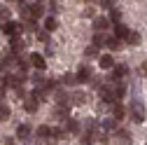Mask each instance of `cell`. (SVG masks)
<instances>
[{
	"label": "cell",
	"mask_w": 147,
	"mask_h": 145,
	"mask_svg": "<svg viewBox=\"0 0 147 145\" xmlns=\"http://www.w3.org/2000/svg\"><path fill=\"white\" fill-rule=\"evenodd\" d=\"M70 98H63V101H56V108H54V115H56V119H68V115H70Z\"/></svg>",
	"instance_id": "6da1fadb"
},
{
	"label": "cell",
	"mask_w": 147,
	"mask_h": 145,
	"mask_svg": "<svg viewBox=\"0 0 147 145\" xmlns=\"http://www.w3.org/2000/svg\"><path fill=\"white\" fill-rule=\"evenodd\" d=\"M3 33L7 35V38H14V35H21L24 33V24H19V21H5L3 24Z\"/></svg>",
	"instance_id": "7a4b0ae2"
},
{
	"label": "cell",
	"mask_w": 147,
	"mask_h": 145,
	"mask_svg": "<svg viewBox=\"0 0 147 145\" xmlns=\"http://www.w3.org/2000/svg\"><path fill=\"white\" fill-rule=\"evenodd\" d=\"M131 119L136 124H142L145 122V105H142V101H133L131 103Z\"/></svg>",
	"instance_id": "3957f363"
},
{
	"label": "cell",
	"mask_w": 147,
	"mask_h": 145,
	"mask_svg": "<svg viewBox=\"0 0 147 145\" xmlns=\"http://www.w3.org/2000/svg\"><path fill=\"white\" fill-rule=\"evenodd\" d=\"M28 59H30V66H33L35 70H45V68H47V59H45V54H38V51H33Z\"/></svg>",
	"instance_id": "277c9868"
},
{
	"label": "cell",
	"mask_w": 147,
	"mask_h": 145,
	"mask_svg": "<svg viewBox=\"0 0 147 145\" xmlns=\"http://www.w3.org/2000/svg\"><path fill=\"white\" fill-rule=\"evenodd\" d=\"M38 103H40V101L35 98L33 94H30V96H26V98H24V110H26L28 115H33V112H38Z\"/></svg>",
	"instance_id": "5b68a950"
},
{
	"label": "cell",
	"mask_w": 147,
	"mask_h": 145,
	"mask_svg": "<svg viewBox=\"0 0 147 145\" xmlns=\"http://www.w3.org/2000/svg\"><path fill=\"white\" fill-rule=\"evenodd\" d=\"M24 47H26V42L21 40V35H14V38H9V51L21 54V51H24Z\"/></svg>",
	"instance_id": "8992f818"
},
{
	"label": "cell",
	"mask_w": 147,
	"mask_h": 145,
	"mask_svg": "<svg viewBox=\"0 0 147 145\" xmlns=\"http://www.w3.org/2000/svg\"><path fill=\"white\" fill-rule=\"evenodd\" d=\"M91 77H94V70H91V66H82V68L77 70V82H80V84L89 82Z\"/></svg>",
	"instance_id": "52a82bcc"
},
{
	"label": "cell",
	"mask_w": 147,
	"mask_h": 145,
	"mask_svg": "<svg viewBox=\"0 0 147 145\" xmlns=\"http://www.w3.org/2000/svg\"><path fill=\"white\" fill-rule=\"evenodd\" d=\"M110 24H112V21H110V16H94V30H107L110 28Z\"/></svg>",
	"instance_id": "ba28073f"
},
{
	"label": "cell",
	"mask_w": 147,
	"mask_h": 145,
	"mask_svg": "<svg viewBox=\"0 0 147 145\" xmlns=\"http://www.w3.org/2000/svg\"><path fill=\"white\" fill-rule=\"evenodd\" d=\"M98 63H100L103 70H112V68H115V56H112V54H100V56H98Z\"/></svg>",
	"instance_id": "9c48e42d"
},
{
	"label": "cell",
	"mask_w": 147,
	"mask_h": 145,
	"mask_svg": "<svg viewBox=\"0 0 147 145\" xmlns=\"http://www.w3.org/2000/svg\"><path fill=\"white\" fill-rule=\"evenodd\" d=\"M30 133H33L30 124H19V126H16V138H19V140H28Z\"/></svg>",
	"instance_id": "30bf717a"
},
{
	"label": "cell",
	"mask_w": 147,
	"mask_h": 145,
	"mask_svg": "<svg viewBox=\"0 0 147 145\" xmlns=\"http://www.w3.org/2000/svg\"><path fill=\"white\" fill-rule=\"evenodd\" d=\"M28 9H30V16H35V19H40V16H45V3H33V5H28Z\"/></svg>",
	"instance_id": "8fae6325"
},
{
	"label": "cell",
	"mask_w": 147,
	"mask_h": 145,
	"mask_svg": "<svg viewBox=\"0 0 147 145\" xmlns=\"http://www.w3.org/2000/svg\"><path fill=\"white\" fill-rule=\"evenodd\" d=\"M128 33H131V28H128V26H124L121 21L115 24V35H117L119 40H126V38H128Z\"/></svg>",
	"instance_id": "7c38bea8"
},
{
	"label": "cell",
	"mask_w": 147,
	"mask_h": 145,
	"mask_svg": "<svg viewBox=\"0 0 147 145\" xmlns=\"http://www.w3.org/2000/svg\"><path fill=\"white\" fill-rule=\"evenodd\" d=\"M63 126H65V131H68V133H80V131H82V124H80L77 119H65Z\"/></svg>",
	"instance_id": "4fadbf2b"
},
{
	"label": "cell",
	"mask_w": 147,
	"mask_h": 145,
	"mask_svg": "<svg viewBox=\"0 0 147 145\" xmlns=\"http://www.w3.org/2000/svg\"><path fill=\"white\" fill-rule=\"evenodd\" d=\"M38 19L35 16H28V19H24V33H38V24H35Z\"/></svg>",
	"instance_id": "5bb4252c"
},
{
	"label": "cell",
	"mask_w": 147,
	"mask_h": 145,
	"mask_svg": "<svg viewBox=\"0 0 147 145\" xmlns=\"http://www.w3.org/2000/svg\"><path fill=\"white\" fill-rule=\"evenodd\" d=\"M105 47H107L110 51H119V49H121V40L117 38V35H112V38L105 40Z\"/></svg>",
	"instance_id": "9a60e30c"
},
{
	"label": "cell",
	"mask_w": 147,
	"mask_h": 145,
	"mask_svg": "<svg viewBox=\"0 0 147 145\" xmlns=\"http://www.w3.org/2000/svg\"><path fill=\"white\" fill-rule=\"evenodd\" d=\"M112 75H115V77H119V80H121V77H126V75H128V66H126V63H115Z\"/></svg>",
	"instance_id": "2e32d148"
},
{
	"label": "cell",
	"mask_w": 147,
	"mask_h": 145,
	"mask_svg": "<svg viewBox=\"0 0 147 145\" xmlns=\"http://www.w3.org/2000/svg\"><path fill=\"white\" fill-rule=\"evenodd\" d=\"M70 103L72 105H84L86 103V94L84 91H72L70 94Z\"/></svg>",
	"instance_id": "e0dca14e"
},
{
	"label": "cell",
	"mask_w": 147,
	"mask_h": 145,
	"mask_svg": "<svg viewBox=\"0 0 147 145\" xmlns=\"http://www.w3.org/2000/svg\"><path fill=\"white\" fill-rule=\"evenodd\" d=\"M51 126H47V124H42V126H38V131H35V133H38V138L40 140H47V138H51Z\"/></svg>",
	"instance_id": "ac0fdd59"
},
{
	"label": "cell",
	"mask_w": 147,
	"mask_h": 145,
	"mask_svg": "<svg viewBox=\"0 0 147 145\" xmlns=\"http://www.w3.org/2000/svg\"><path fill=\"white\" fill-rule=\"evenodd\" d=\"M84 56H86V59H96V56H100V47L91 42V45L84 49Z\"/></svg>",
	"instance_id": "d6986e66"
},
{
	"label": "cell",
	"mask_w": 147,
	"mask_h": 145,
	"mask_svg": "<svg viewBox=\"0 0 147 145\" xmlns=\"http://www.w3.org/2000/svg\"><path fill=\"white\" fill-rule=\"evenodd\" d=\"M45 28H47L49 33H54V30L59 28V21H56V16H54V14H49V16H45Z\"/></svg>",
	"instance_id": "ffe728a7"
},
{
	"label": "cell",
	"mask_w": 147,
	"mask_h": 145,
	"mask_svg": "<svg viewBox=\"0 0 147 145\" xmlns=\"http://www.w3.org/2000/svg\"><path fill=\"white\" fill-rule=\"evenodd\" d=\"M126 42L131 45V47H138V45L142 42V35H140L138 30H131V33H128V38H126Z\"/></svg>",
	"instance_id": "44dd1931"
},
{
	"label": "cell",
	"mask_w": 147,
	"mask_h": 145,
	"mask_svg": "<svg viewBox=\"0 0 147 145\" xmlns=\"http://www.w3.org/2000/svg\"><path fill=\"white\" fill-rule=\"evenodd\" d=\"M33 96L38 98V101H47V96H49V91H47V89H45V84H38V87L33 89Z\"/></svg>",
	"instance_id": "7402d4cb"
},
{
	"label": "cell",
	"mask_w": 147,
	"mask_h": 145,
	"mask_svg": "<svg viewBox=\"0 0 147 145\" xmlns=\"http://www.w3.org/2000/svg\"><path fill=\"white\" fill-rule=\"evenodd\" d=\"M61 84H63V87H72V84H80V82H77V72H75V75H72V72H65V75L61 77Z\"/></svg>",
	"instance_id": "603a6c76"
},
{
	"label": "cell",
	"mask_w": 147,
	"mask_h": 145,
	"mask_svg": "<svg viewBox=\"0 0 147 145\" xmlns=\"http://www.w3.org/2000/svg\"><path fill=\"white\" fill-rule=\"evenodd\" d=\"M115 133H117V138H119L121 143H131V131H128V129H121V126H117Z\"/></svg>",
	"instance_id": "cb8c5ba5"
},
{
	"label": "cell",
	"mask_w": 147,
	"mask_h": 145,
	"mask_svg": "<svg viewBox=\"0 0 147 145\" xmlns=\"http://www.w3.org/2000/svg\"><path fill=\"white\" fill-rule=\"evenodd\" d=\"M124 115H126V108L124 105H119V101L112 105V117H117V119H124Z\"/></svg>",
	"instance_id": "d4e9b609"
},
{
	"label": "cell",
	"mask_w": 147,
	"mask_h": 145,
	"mask_svg": "<svg viewBox=\"0 0 147 145\" xmlns=\"http://www.w3.org/2000/svg\"><path fill=\"white\" fill-rule=\"evenodd\" d=\"M105 33L103 30H94V45H98V47H105Z\"/></svg>",
	"instance_id": "484cf974"
},
{
	"label": "cell",
	"mask_w": 147,
	"mask_h": 145,
	"mask_svg": "<svg viewBox=\"0 0 147 145\" xmlns=\"http://www.w3.org/2000/svg\"><path fill=\"white\" fill-rule=\"evenodd\" d=\"M117 122H119L117 117H112V119H105L100 129H103V131H115V129H117Z\"/></svg>",
	"instance_id": "4316f807"
},
{
	"label": "cell",
	"mask_w": 147,
	"mask_h": 145,
	"mask_svg": "<svg viewBox=\"0 0 147 145\" xmlns=\"http://www.w3.org/2000/svg\"><path fill=\"white\" fill-rule=\"evenodd\" d=\"M9 115H12V110H9V105H5V103H0V122H7V119H9Z\"/></svg>",
	"instance_id": "83f0119b"
},
{
	"label": "cell",
	"mask_w": 147,
	"mask_h": 145,
	"mask_svg": "<svg viewBox=\"0 0 147 145\" xmlns=\"http://www.w3.org/2000/svg\"><path fill=\"white\" fill-rule=\"evenodd\" d=\"M110 21H112V24H119V21H121V9H117V7L110 9Z\"/></svg>",
	"instance_id": "f1b7e54d"
},
{
	"label": "cell",
	"mask_w": 147,
	"mask_h": 145,
	"mask_svg": "<svg viewBox=\"0 0 147 145\" xmlns=\"http://www.w3.org/2000/svg\"><path fill=\"white\" fill-rule=\"evenodd\" d=\"M42 84H45V89H47L49 94H51V91H56V89H59V82H56V80H45Z\"/></svg>",
	"instance_id": "f546056e"
},
{
	"label": "cell",
	"mask_w": 147,
	"mask_h": 145,
	"mask_svg": "<svg viewBox=\"0 0 147 145\" xmlns=\"http://www.w3.org/2000/svg\"><path fill=\"white\" fill-rule=\"evenodd\" d=\"M35 35H38V40H40V42H45V45H47V42H49V35H51V33H49L47 28H42V30H38Z\"/></svg>",
	"instance_id": "4dcf8cb0"
},
{
	"label": "cell",
	"mask_w": 147,
	"mask_h": 145,
	"mask_svg": "<svg viewBox=\"0 0 147 145\" xmlns=\"http://www.w3.org/2000/svg\"><path fill=\"white\" fill-rule=\"evenodd\" d=\"M5 21H9V9L5 5H0V24H5Z\"/></svg>",
	"instance_id": "1f68e13d"
},
{
	"label": "cell",
	"mask_w": 147,
	"mask_h": 145,
	"mask_svg": "<svg viewBox=\"0 0 147 145\" xmlns=\"http://www.w3.org/2000/svg\"><path fill=\"white\" fill-rule=\"evenodd\" d=\"M63 136H65V126H59V129L51 131V138H56V140H61Z\"/></svg>",
	"instance_id": "d6a6232c"
},
{
	"label": "cell",
	"mask_w": 147,
	"mask_h": 145,
	"mask_svg": "<svg viewBox=\"0 0 147 145\" xmlns=\"http://www.w3.org/2000/svg\"><path fill=\"white\" fill-rule=\"evenodd\" d=\"M84 131H96V119H84Z\"/></svg>",
	"instance_id": "836d02e7"
},
{
	"label": "cell",
	"mask_w": 147,
	"mask_h": 145,
	"mask_svg": "<svg viewBox=\"0 0 147 145\" xmlns=\"http://www.w3.org/2000/svg\"><path fill=\"white\" fill-rule=\"evenodd\" d=\"M14 94H16V98H26V89L19 84V87H14Z\"/></svg>",
	"instance_id": "e575fe53"
},
{
	"label": "cell",
	"mask_w": 147,
	"mask_h": 145,
	"mask_svg": "<svg viewBox=\"0 0 147 145\" xmlns=\"http://www.w3.org/2000/svg\"><path fill=\"white\" fill-rule=\"evenodd\" d=\"M100 7L103 9H112L115 7V0H100Z\"/></svg>",
	"instance_id": "d590c367"
},
{
	"label": "cell",
	"mask_w": 147,
	"mask_h": 145,
	"mask_svg": "<svg viewBox=\"0 0 147 145\" xmlns=\"http://www.w3.org/2000/svg\"><path fill=\"white\" fill-rule=\"evenodd\" d=\"M84 16H86V19H94V16H96V9H94V7H86V9H84Z\"/></svg>",
	"instance_id": "8d00e7d4"
},
{
	"label": "cell",
	"mask_w": 147,
	"mask_h": 145,
	"mask_svg": "<svg viewBox=\"0 0 147 145\" xmlns=\"http://www.w3.org/2000/svg\"><path fill=\"white\" fill-rule=\"evenodd\" d=\"M30 80H33V82H38V84H42V82H45V77L40 75V70H38V72H35V75H33Z\"/></svg>",
	"instance_id": "74e56055"
},
{
	"label": "cell",
	"mask_w": 147,
	"mask_h": 145,
	"mask_svg": "<svg viewBox=\"0 0 147 145\" xmlns=\"http://www.w3.org/2000/svg\"><path fill=\"white\" fill-rule=\"evenodd\" d=\"M5 89H7L5 84H0V103H3V101H5Z\"/></svg>",
	"instance_id": "f35d334b"
},
{
	"label": "cell",
	"mask_w": 147,
	"mask_h": 145,
	"mask_svg": "<svg viewBox=\"0 0 147 145\" xmlns=\"http://www.w3.org/2000/svg\"><path fill=\"white\" fill-rule=\"evenodd\" d=\"M140 72H142V75H145V77H147V61H145V63H142V66H140Z\"/></svg>",
	"instance_id": "ab89813d"
},
{
	"label": "cell",
	"mask_w": 147,
	"mask_h": 145,
	"mask_svg": "<svg viewBox=\"0 0 147 145\" xmlns=\"http://www.w3.org/2000/svg\"><path fill=\"white\" fill-rule=\"evenodd\" d=\"M7 3H19V0H7Z\"/></svg>",
	"instance_id": "60d3db41"
},
{
	"label": "cell",
	"mask_w": 147,
	"mask_h": 145,
	"mask_svg": "<svg viewBox=\"0 0 147 145\" xmlns=\"http://www.w3.org/2000/svg\"><path fill=\"white\" fill-rule=\"evenodd\" d=\"M89 3H94V0H89Z\"/></svg>",
	"instance_id": "b9f144b4"
}]
</instances>
